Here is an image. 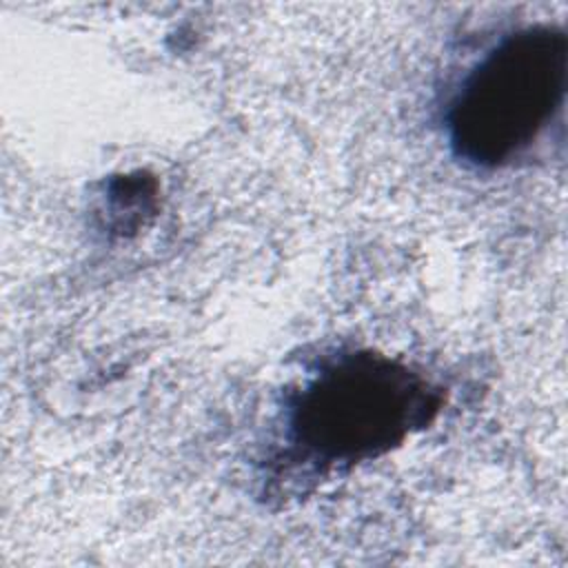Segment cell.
<instances>
[{"label": "cell", "instance_id": "cell-1", "mask_svg": "<svg viewBox=\"0 0 568 568\" xmlns=\"http://www.w3.org/2000/svg\"><path fill=\"white\" fill-rule=\"evenodd\" d=\"M442 395L413 368L377 353L324 366L288 415L293 450L315 466L357 464L388 453L439 410Z\"/></svg>", "mask_w": 568, "mask_h": 568}, {"label": "cell", "instance_id": "cell-2", "mask_svg": "<svg viewBox=\"0 0 568 568\" xmlns=\"http://www.w3.org/2000/svg\"><path fill=\"white\" fill-rule=\"evenodd\" d=\"M568 36L559 27L519 29L495 44L464 78L446 126L455 155L495 169L526 151L561 109Z\"/></svg>", "mask_w": 568, "mask_h": 568}]
</instances>
